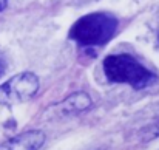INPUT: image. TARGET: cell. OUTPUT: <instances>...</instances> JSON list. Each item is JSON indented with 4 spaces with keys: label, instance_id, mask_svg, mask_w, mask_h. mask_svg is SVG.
<instances>
[{
    "label": "cell",
    "instance_id": "cell-7",
    "mask_svg": "<svg viewBox=\"0 0 159 150\" xmlns=\"http://www.w3.org/2000/svg\"><path fill=\"white\" fill-rule=\"evenodd\" d=\"M3 73V63H2V60H0V74Z\"/></svg>",
    "mask_w": 159,
    "mask_h": 150
},
{
    "label": "cell",
    "instance_id": "cell-6",
    "mask_svg": "<svg viewBox=\"0 0 159 150\" xmlns=\"http://www.w3.org/2000/svg\"><path fill=\"white\" fill-rule=\"evenodd\" d=\"M6 8V0H0V12Z\"/></svg>",
    "mask_w": 159,
    "mask_h": 150
},
{
    "label": "cell",
    "instance_id": "cell-5",
    "mask_svg": "<svg viewBox=\"0 0 159 150\" xmlns=\"http://www.w3.org/2000/svg\"><path fill=\"white\" fill-rule=\"evenodd\" d=\"M90 105H91V99L88 98V95L74 93V95L68 96L65 101H62L57 105V108L63 115H73V113H79V111H84V110L90 108Z\"/></svg>",
    "mask_w": 159,
    "mask_h": 150
},
{
    "label": "cell",
    "instance_id": "cell-4",
    "mask_svg": "<svg viewBox=\"0 0 159 150\" xmlns=\"http://www.w3.org/2000/svg\"><path fill=\"white\" fill-rule=\"evenodd\" d=\"M43 143L45 135L39 130H31L0 144V150H39Z\"/></svg>",
    "mask_w": 159,
    "mask_h": 150
},
{
    "label": "cell",
    "instance_id": "cell-3",
    "mask_svg": "<svg viewBox=\"0 0 159 150\" xmlns=\"http://www.w3.org/2000/svg\"><path fill=\"white\" fill-rule=\"evenodd\" d=\"M39 90V79L33 73H22L0 85V104L11 105L31 99Z\"/></svg>",
    "mask_w": 159,
    "mask_h": 150
},
{
    "label": "cell",
    "instance_id": "cell-2",
    "mask_svg": "<svg viewBox=\"0 0 159 150\" xmlns=\"http://www.w3.org/2000/svg\"><path fill=\"white\" fill-rule=\"evenodd\" d=\"M104 71L108 81L128 84L134 88H145L156 81V76L128 54H113L104 60Z\"/></svg>",
    "mask_w": 159,
    "mask_h": 150
},
{
    "label": "cell",
    "instance_id": "cell-1",
    "mask_svg": "<svg viewBox=\"0 0 159 150\" xmlns=\"http://www.w3.org/2000/svg\"><path fill=\"white\" fill-rule=\"evenodd\" d=\"M117 20L107 12H93L80 17L71 28L70 37L82 47H101L116 33Z\"/></svg>",
    "mask_w": 159,
    "mask_h": 150
}]
</instances>
